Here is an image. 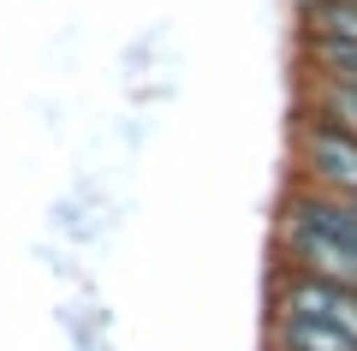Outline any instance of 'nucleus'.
<instances>
[{
  "label": "nucleus",
  "instance_id": "1",
  "mask_svg": "<svg viewBox=\"0 0 357 351\" xmlns=\"http://www.w3.org/2000/svg\"><path fill=\"white\" fill-rule=\"evenodd\" d=\"M274 268L357 286V202L292 185L274 221Z\"/></svg>",
  "mask_w": 357,
  "mask_h": 351
},
{
  "label": "nucleus",
  "instance_id": "2",
  "mask_svg": "<svg viewBox=\"0 0 357 351\" xmlns=\"http://www.w3.org/2000/svg\"><path fill=\"white\" fill-rule=\"evenodd\" d=\"M292 155H298L292 185L321 191V197H345V202H357V131L340 126L333 113H321L316 101H298Z\"/></svg>",
  "mask_w": 357,
  "mask_h": 351
},
{
  "label": "nucleus",
  "instance_id": "3",
  "mask_svg": "<svg viewBox=\"0 0 357 351\" xmlns=\"http://www.w3.org/2000/svg\"><path fill=\"white\" fill-rule=\"evenodd\" d=\"M268 315H310V322H328L345 339H357V286H333V280H310V274H292V268H274V280H268Z\"/></svg>",
  "mask_w": 357,
  "mask_h": 351
},
{
  "label": "nucleus",
  "instance_id": "4",
  "mask_svg": "<svg viewBox=\"0 0 357 351\" xmlns=\"http://www.w3.org/2000/svg\"><path fill=\"white\" fill-rule=\"evenodd\" d=\"M304 48H357V0H304Z\"/></svg>",
  "mask_w": 357,
  "mask_h": 351
},
{
  "label": "nucleus",
  "instance_id": "5",
  "mask_svg": "<svg viewBox=\"0 0 357 351\" xmlns=\"http://www.w3.org/2000/svg\"><path fill=\"white\" fill-rule=\"evenodd\" d=\"M268 351H357V339L310 315H268Z\"/></svg>",
  "mask_w": 357,
  "mask_h": 351
},
{
  "label": "nucleus",
  "instance_id": "6",
  "mask_svg": "<svg viewBox=\"0 0 357 351\" xmlns=\"http://www.w3.org/2000/svg\"><path fill=\"white\" fill-rule=\"evenodd\" d=\"M304 101H316L321 113H333L340 126H351V131H357V89H345V84H310V89H304Z\"/></svg>",
  "mask_w": 357,
  "mask_h": 351
}]
</instances>
